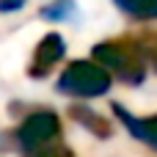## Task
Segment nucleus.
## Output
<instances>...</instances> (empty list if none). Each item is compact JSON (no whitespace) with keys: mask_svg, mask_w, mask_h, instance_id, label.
I'll use <instances>...</instances> for the list:
<instances>
[{"mask_svg":"<svg viewBox=\"0 0 157 157\" xmlns=\"http://www.w3.org/2000/svg\"><path fill=\"white\" fill-rule=\"evenodd\" d=\"M91 58L110 77H116L127 86H138L146 77V61H144V52H141L135 36H119V39L99 41L94 47Z\"/></svg>","mask_w":157,"mask_h":157,"instance_id":"nucleus-1","label":"nucleus"},{"mask_svg":"<svg viewBox=\"0 0 157 157\" xmlns=\"http://www.w3.org/2000/svg\"><path fill=\"white\" fill-rule=\"evenodd\" d=\"M108 88H110V75L97 61H72L58 77V91L77 99L105 97Z\"/></svg>","mask_w":157,"mask_h":157,"instance_id":"nucleus-2","label":"nucleus"},{"mask_svg":"<svg viewBox=\"0 0 157 157\" xmlns=\"http://www.w3.org/2000/svg\"><path fill=\"white\" fill-rule=\"evenodd\" d=\"M61 135V121L52 110H36L30 116H25V121L11 132V146L30 155L36 149H44L50 144H55Z\"/></svg>","mask_w":157,"mask_h":157,"instance_id":"nucleus-3","label":"nucleus"},{"mask_svg":"<svg viewBox=\"0 0 157 157\" xmlns=\"http://www.w3.org/2000/svg\"><path fill=\"white\" fill-rule=\"evenodd\" d=\"M63 52H66V44H63V36H61V33H47V36H41L39 44H36V50H33L28 75H30L33 80L47 77V75L58 66V61L63 58Z\"/></svg>","mask_w":157,"mask_h":157,"instance_id":"nucleus-4","label":"nucleus"},{"mask_svg":"<svg viewBox=\"0 0 157 157\" xmlns=\"http://www.w3.org/2000/svg\"><path fill=\"white\" fill-rule=\"evenodd\" d=\"M113 113H116V119L124 124V130L135 141H141L144 146H149L152 152H157V113L155 116H132L119 102H113Z\"/></svg>","mask_w":157,"mask_h":157,"instance_id":"nucleus-5","label":"nucleus"},{"mask_svg":"<svg viewBox=\"0 0 157 157\" xmlns=\"http://www.w3.org/2000/svg\"><path fill=\"white\" fill-rule=\"evenodd\" d=\"M69 116H72V121H77L83 130L94 132L97 138H110V132H113L110 121H108L105 116H99L97 110L86 108V105H72V108H69Z\"/></svg>","mask_w":157,"mask_h":157,"instance_id":"nucleus-6","label":"nucleus"},{"mask_svg":"<svg viewBox=\"0 0 157 157\" xmlns=\"http://www.w3.org/2000/svg\"><path fill=\"white\" fill-rule=\"evenodd\" d=\"M130 19L138 22H152L157 19V0H113Z\"/></svg>","mask_w":157,"mask_h":157,"instance_id":"nucleus-7","label":"nucleus"},{"mask_svg":"<svg viewBox=\"0 0 157 157\" xmlns=\"http://www.w3.org/2000/svg\"><path fill=\"white\" fill-rule=\"evenodd\" d=\"M75 11H77L75 0H50V3L41 8V17H44L47 22H63V19H69Z\"/></svg>","mask_w":157,"mask_h":157,"instance_id":"nucleus-8","label":"nucleus"},{"mask_svg":"<svg viewBox=\"0 0 157 157\" xmlns=\"http://www.w3.org/2000/svg\"><path fill=\"white\" fill-rule=\"evenodd\" d=\"M135 41H138V47H141V52H144L146 66H152L157 72V30H141V33L135 36Z\"/></svg>","mask_w":157,"mask_h":157,"instance_id":"nucleus-9","label":"nucleus"},{"mask_svg":"<svg viewBox=\"0 0 157 157\" xmlns=\"http://www.w3.org/2000/svg\"><path fill=\"white\" fill-rule=\"evenodd\" d=\"M25 157H75V152H72L69 146H55V144H50V146L36 149V152H30V155H25Z\"/></svg>","mask_w":157,"mask_h":157,"instance_id":"nucleus-10","label":"nucleus"},{"mask_svg":"<svg viewBox=\"0 0 157 157\" xmlns=\"http://www.w3.org/2000/svg\"><path fill=\"white\" fill-rule=\"evenodd\" d=\"M28 6V0H0V14H17Z\"/></svg>","mask_w":157,"mask_h":157,"instance_id":"nucleus-11","label":"nucleus"}]
</instances>
